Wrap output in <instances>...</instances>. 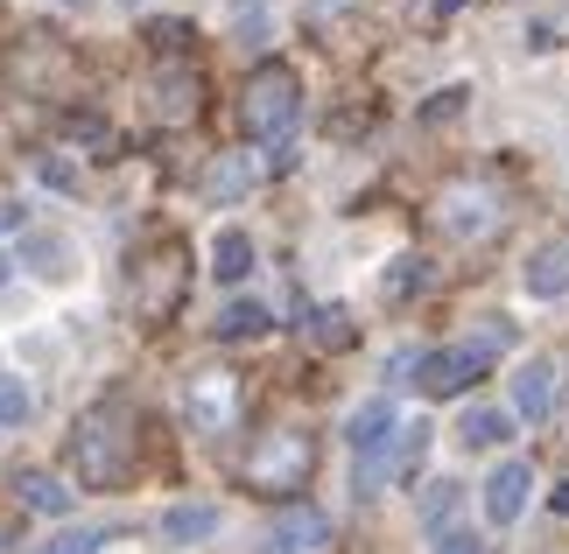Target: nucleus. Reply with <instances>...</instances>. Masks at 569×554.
Returning <instances> with one entry per match:
<instances>
[{"mask_svg": "<svg viewBox=\"0 0 569 554\" xmlns=\"http://www.w3.org/2000/svg\"><path fill=\"white\" fill-rule=\"evenodd\" d=\"M134 450H141V421L127 401H99L78 414L71 429V471L78 484H92V492H113V484L134 477Z\"/></svg>", "mask_w": 569, "mask_h": 554, "instance_id": "f257e3e1", "label": "nucleus"}, {"mask_svg": "<svg viewBox=\"0 0 569 554\" xmlns=\"http://www.w3.org/2000/svg\"><path fill=\"white\" fill-rule=\"evenodd\" d=\"M190 295V246L183 239H156L148 253H134L127 268V302H134L141 323H169Z\"/></svg>", "mask_w": 569, "mask_h": 554, "instance_id": "f03ea898", "label": "nucleus"}, {"mask_svg": "<svg viewBox=\"0 0 569 554\" xmlns=\"http://www.w3.org/2000/svg\"><path fill=\"white\" fill-rule=\"evenodd\" d=\"M310 471H317V442L302 429H268L247 450V463H239L247 492H260V498H296L310 484Z\"/></svg>", "mask_w": 569, "mask_h": 554, "instance_id": "7ed1b4c3", "label": "nucleus"}, {"mask_svg": "<svg viewBox=\"0 0 569 554\" xmlns=\"http://www.w3.org/2000/svg\"><path fill=\"white\" fill-rule=\"evenodd\" d=\"M296 113H302V78L289 63H260V71L239 84V127H247L253 141H289L296 134Z\"/></svg>", "mask_w": 569, "mask_h": 554, "instance_id": "20e7f679", "label": "nucleus"}, {"mask_svg": "<svg viewBox=\"0 0 569 554\" xmlns=\"http://www.w3.org/2000/svg\"><path fill=\"white\" fill-rule=\"evenodd\" d=\"M499 351L486 338H471V344H443V351H422L415 359V386L429 393V401H457V393H471L478 380L492 372Z\"/></svg>", "mask_w": 569, "mask_h": 554, "instance_id": "39448f33", "label": "nucleus"}, {"mask_svg": "<svg viewBox=\"0 0 569 554\" xmlns=\"http://www.w3.org/2000/svg\"><path fill=\"white\" fill-rule=\"evenodd\" d=\"M436 225H443L450 239H492L499 225H507V197H499L492 183H450L443 197H436Z\"/></svg>", "mask_w": 569, "mask_h": 554, "instance_id": "423d86ee", "label": "nucleus"}, {"mask_svg": "<svg viewBox=\"0 0 569 554\" xmlns=\"http://www.w3.org/2000/svg\"><path fill=\"white\" fill-rule=\"evenodd\" d=\"M478 498H486V520L492 526H513L520 513H528V498H535V463L528 456H507L486 477V492H478Z\"/></svg>", "mask_w": 569, "mask_h": 554, "instance_id": "0eeeda50", "label": "nucleus"}, {"mask_svg": "<svg viewBox=\"0 0 569 554\" xmlns=\"http://www.w3.org/2000/svg\"><path fill=\"white\" fill-rule=\"evenodd\" d=\"M260 554H331V513L317 505H289L274 526H268V547Z\"/></svg>", "mask_w": 569, "mask_h": 554, "instance_id": "6e6552de", "label": "nucleus"}, {"mask_svg": "<svg viewBox=\"0 0 569 554\" xmlns=\"http://www.w3.org/2000/svg\"><path fill=\"white\" fill-rule=\"evenodd\" d=\"M183 414H190V429H204V435L232 429V421H239V380H232V372H204V380H190Z\"/></svg>", "mask_w": 569, "mask_h": 554, "instance_id": "1a4fd4ad", "label": "nucleus"}, {"mask_svg": "<svg viewBox=\"0 0 569 554\" xmlns=\"http://www.w3.org/2000/svg\"><path fill=\"white\" fill-rule=\"evenodd\" d=\"M253 183H260V162H253L247 148H226V154L204 169V197H211V204H247Z\"/></svg>", "mask_w": 569, "mask_h": 554, "instance_id": "9d476101", "label": "nucleus"}, {"mask_svg": "<svg viewBox=\"0 0 569 554\" xmlns=\"http://www.w3.org/2000/svg\"><path fill=\"white\" fill-rule=\"evenodd\" d=\"M197 105H204V84H197L190 63L169 57L162 71H156V113L162 120H197Z\"/></svg>", "mask_w": 569, "mask_h": 554, "instance_id": "9b49d317", "label": "nucleus"}, {"mask_svg": "<svg viewBox=\"0 0 569 554\" xmlns=\"http://www.w3.org/2000/svg\"><path fill=\"white\" fill-rule=\"evenodd\" d=\"M218 534V505H169V513L156 520V541L162 547H197Z\"/></svg>", "mask_w": 569, "mask_h": 554, "instance_id": "f8f14e48", "label": "nucleus"}, {"mask_svg": "<svg viewBox=\"0 0 569 554\" xmlns=\"http://www.w3.org/2000/svg\"><path fill=\"white\" fill-rule=\"evenodd\" d=\"M520 281H528L535 302H562V295H569V246H541V253H528Z\"/></svg>", "mask_w": 569, "mask_h": 554, "instance_id": "ddd939ff", "label": "nucleus"}, {"mask_svg": "<svg viewBox=\"0 0 569 554\" xmlns=\"http://www.w3.org/2000/svg\"><path fill=\"white\" fill-rule=\"evenodd\" d=\"M14 498L29 505V513H42V520H63L78 492H71L63 477H50V471H21V477H14Z\"/></svg>", "mask_w": 569, "mask_h": 554, "instance_id": "4468645a", "label": "nucleus"}, {"mask_svg": "<svg viewBox=\"0 0 569 554\" xmlns=\"http://www.w3.org/2000/svg\"><path fill=\"white\" fill-rule=\"evenodd\" d=\"M513 414L520 421H549L556 414V365H528L513 380Z\"/></svg>", "mask_w": 569, "mask_h": 554, "instance_id": "2eb2a0df", "label": "nucleus"}, {"mask_svg": "<svg viewBox=\"0 0 569 554\" xmlns=\"http://www.w3.org/2000/svg\"><path fill=\"white\" fill-rule=\"evenodd\" d=\"M507 435H513L507 407H465V421H457V442H465V450H499Z\"/></svg>", "mask_w": 569, "mask_h": 554, "instance_id": "dca6fc26", "label": "nucleus"}, {"mask_svg": "<svg viewBox=\"0 0 569 554\" xmlns=\"http://www.w3.org/2000/svg\"><path fill=\"white\" fill-rule=\"evenodd\" d=\"M218 344H247V338H268L274 330V309H260V302H232V309H218Z\"/></svg>", "mask_w": 569, "mask_h": 554, "instance_id": "f3484780", "label": "nucleus"}, {"mask_svg": "<svg viewBox=\"0 0 569 554\" xmlns=\"http://www.w3.org/2000/svg\"><path fill=\"white\" fill-rule=\"evenodd\" d=\"M211 274L218 281H247L253 274V239L239 232V225H226V232L211 239Z\"/></svg>", "mask_w": 569, "mask_h": 554, "instance_id": "a211bd4d", "label": "nucleus"}, {"mask_svg": "<svg viewBox=\"0 0 569 554\" xmlns=\"http://www.w3.org/2000/svg\"><path fill=\"white\" fill-rule=\"evenodd\" d=\"M359 338V323H352V309H317V316H310V344L317 351H345V344H352Z\"/></svg>", "mask_w": 569, "mask_h": 554, "instance_id": "6ab92c4d", "label": "nucleus"}, {"mask_svg": "<svg viewBox=\"0 0 569 554\" xmlns=\"http://www.w3.org/2000/svg\"><path fill=\"white\" fill-rule=\"evenodd\" d=\"M422 450H429V429H422V421H408V429H401V442H393V477H415V463H422Z\"/></svg>", "mask_w": 569, "mask_h": 554, "instance_id": "aec40b11", "label": "nucleus"}, {"mask_svg": "<svg viewBox=\"0 0 569 554\" xmlns=\"http://www.w3.org/2000/svg\"><path fill=\"white\" fill-rule=\"evenodd\" d=\"M21 421H29V386L0 372V429H21Z\"/></svg>", "mask_w": 569, "mask_h": 554, "instance_id": "412c9836", "label": "nucleus"}, {"mask_svg": "<svg viewBox=\"0 0 569 554\" xmlns=\"http://www.w3.org/2000/svg\"><path fill=\"white\" fill-rule=\"evenodd\" d=\"M106 547V534L99 526H78V534H57V541H42L36 554H99Z\"/></svg>", "mask_w": 569, "mask_h": 554, "instance_id": "4be33fe9", "label": "nucleus"}, {"mask_svg": "<svg viewBox=\"0 0 569 554\" xmlns=\"http://www.w3.org/2000/svg\"><path fill=\"white\" fill-rule=\"evenodd\" d=\"M422 281H429V268H422V260H401V268H387V281H380V288H387L393 302H401V295H415Z\"/></svg>", "mask_w": 569, "mask_h": 554, "instance_id": "5701e85b", "label": "nucleus"}, {"mask_svg": "<svg viewBox=\"0 0 569 554\" xmlns=\"http://www.w3.org/2000/svg\"><path fill=\"white\" fill-rule=\"evenodd\" d=\"M429 554H492V547L478 541L471 526H443V534H436V547H429Z\"/></svg>", "mask_w": 569, "mask_h": 554, "instance_id": "b1692460", "label": "nucleus"}, {"mask_svg": "<svg viewBox=\"0 0 569 554\" xmlns=\"http://www.w3.org/2000/svg\"><path fill=\"white\" fill-rule=\"evenodd\" d=\"M148 42H156V57H177L190 42V21H148Z\"/></svg>", "mask_w": 569, "mask_h": 554, "instance_id": "393cba45", "label": "nucleus"}, {"mask_svg": "<svg viewBox=\"0 0 569 554\" xmlns=\"http://www.w3.org/2000/svg\"><path fill=\"white\" fill-rule=\"evenodd\" d=\"M457 113H465V84H443V92L422 105V120H429V127H436V120H457Z\"/></svg>", "mask_w": 569, "mask_h": 554, "instance_id": "a878e982", "label": "nucleus"}, {"mask_svg": "<svg viewBox=\"0 0 569 554\" xmlns=\"http://www.w3.org/2000/svg\"><path fill=\"white\" fill-rule=\"evenodd\" d=\"M36 175H42L50 190H78V169H71V162H57V154H42V162H36Z\"/></svg>", "mask_w": 569, "mask_h": 554, "instance_id": "bb28decb", "label": "nucleus"}, {"mask_svg": "<svg viewBox=\"0 0 569 554\" xmlns=\"http://www.w3.org/2000/svg\"><path fill=\"white\" fill-rule=\"evenodd\" d=\"M232 14H239V42H260V29H268V21H260V0H232Z\"/></svg>", "mask_w": 569, "mask_h": 554, "instance_id": "cd10ccee", "label": "nucleus"}, {"mask_svg": "<svg viewBox=\"0 0 569 554\" xmlns=\"http://www.w3.org/2000/svg\"><path fill=\"white\" fill-rule=\"evenodd\" d=\"M528 42H535V50H556L562 36H556V21H535V29H528Z\"/></svg>", "mask_w": 569, "mask_h": 554, "instance_id": "c85d7f7f", "label": "nucleus"}, {"mask_svg": "<svg viewBox=\"0 0 569 554\" xmlns=\"http://www.w3.org/2000/svg\"><path fill=\"white\" fill-rule=\"evenodd\" d=\"M556 513H569V477H562V484H556Z\"/></svg>", "mask_w": 569, "mask_h": 554, "instance_id": "c756f323", "label": "nucleus"}, {"mask_svg": "<svg viewBox=\"0 0 569 554\" xmlns=\"http://www.w3.org/2000/svg\"><path fill=\"white\" fill-rule=\"evenodd\" d=\"M457 8H465V0H436V14H457Z\"/></svg>", "mask_w": 569, "mask_h": 554, "instance_id": "7c9ffc66", "label": "nucleus"}, {"mask_svg": "<svg viewBox=\"0 0 569 554\" xmlns=\"http://www.w3.org/2000/svg\"><path fill=\"white\" fill-rule=\"evenodd\" d=\"M0 281H8V253H0Z\"/></svg>", "mask_w": 569, "mask_h": 554, "instance_id": "2f4dec72", "label": "nucleus"}]
</instances>
